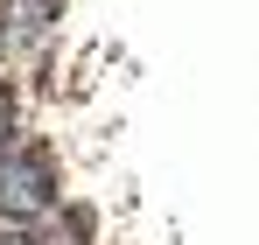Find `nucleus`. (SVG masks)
Wrapping results in <instances>:
<instances>
[{"label": "nucleus", "instance_id": "f257e3e1", "mask_svg": "<svg viewBox=\"0 0 259 245\" xmlns=\"http://www.w3.org/2000/svg\"><path fill=\"white\" fill-rule=\"evenodd\" d=\"M35 217H56V168L35 140H21L7 161H0V224H35Z\"/></svg>", "mask_w": 259, "mask_h": 245}, {"label": "nucleus", "instance_id": "f03ea898", "mask_svg": "<svg viewBox=\"0 0 259 245\" xmlns=\"http://www.w3.org/2000/svg\"><path fill=\"white\" fill-rule=\"evenodd\" d=\"M63 0H0V49H42Z\"/></svg>", "mask_w": 259, "mask_h": 245}, {"label": "nucleus", "instance_id": "7ed1b4c3", "mask_svg": "<svg viewBox=\"0 0 259 245\" xmlns=\"http://www.w3.org/2000/svg\"><path fill=\"white\" fill-rule=\"evenodd\" d=\"M35 245H91V217L84 210H63V217H49V231Z\"/></svg>", "mask_w": 259, "mask_h": 245}, {"label": "nucleus", "instance_id": "20e7f679", "mask_svg": "<svg viewBox=\"0 0 259 245\" xmlns=\"http://www.w3.org/2000/svg\"><path fill=\"white\" fill-rule=\"evenodd\" d=\"M21 140H14V98H7V84H0V161L14 154Z\"/></svg>", "mask_w": 259, "mask_h": 245}, {"label": "nucleus", "instance_id": "39448f33", "mask_svg": "<svg viewBox=\"0 0 259 245\" xmlns=\"http://www.w3.org/2000/svg\"><path fill=\"white\" fill-rule=\"evenodd\" d=\"M0 245H35L28 231H14V224H0Z\"/></svg>", "mask_w": 259, "mask_h": 245}, {"label": "nucleus", "instance_id": "423d86ee", "mask_svg": "<svg viewBox=\"0 0 259 245\" xmlns=\"http://www.w3.org/2000/svg\"><path fill=\"white\" fill-rule=\"evenodd\" d=\"M0 56H7V49H0Z\"/></svg>", "mask_w": 259, "mask_h": 245}]
</instances>
